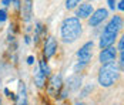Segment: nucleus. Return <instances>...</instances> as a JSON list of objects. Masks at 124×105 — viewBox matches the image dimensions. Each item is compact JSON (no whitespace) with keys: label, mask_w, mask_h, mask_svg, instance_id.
<instances>
[{"label":"nucleus","mask_w":124,"mask_h":105,"mask_svg":"<svg viewBox=\"0 0 124 105\" xmlns=\"http://www.w3.org/2000/svg\"><path fill=\"white\" fill-rule=\"evenodd\" d=\"M118 67L124 71V51H121V54H120V61H118Z\"/></svg>","instance_id":"nucleus-17"},{"label":"nucleus","mask_w":124,"mask_h":105,"mask_svg":"<svg viewBox=\"0 0 124 105\" xmlns=\"http://www.w3.org/2000/svg\"><path fill=\"white\" fill-rule=\"evenodd\" d=\"M117 7H118L120 10H123V12H124V0H121V1L118 3V6H117Z\"/></svg>","instance_id":"nucleus-21"},{"label":"nucleus","mask_w":124,"mask_h":105,"mask_svg":"<svg viewBox=\"0 0 124 105\" xmlns=\"http://www.w3.org/2000/svg\"><path fill=\"white\" fill-rule=\"evenodd\" d=\"M74 105H84V104H83V102H76Z\"/></svg>","instance_id":"nucleus-25"},{"label":"nucleus","mask_w":124,"mask_h":105,"mask_svg":"<svg viewBox=\"0 0 124 105\" xmlns=\"http://www.w3.org/2000/svg\"><path fill=\"white\" fill-rule=\"evenodd\" d=\"M63 105H67V104H63Z\"/></svg>","instance_id":"nucleus-26"},{"label":"nucleus","mask_w":124,"mask_h":105,"mask_svg":"<svg viewBox=\"0 0 124 105\" xmlns=\"http://www.w3.org/2000/svg\"><path fill=\"white\" fill-rule=\"evenodd\" d=\"M41 28H43L41 24H37V26H36V35H34V41H36V43L39 41V37H40V33H41Z\"/></svg>","instance_id":"nucleus-16"},{"label":"nucleus","mask_w":124,"mask_h":105,"mask_svg":"<svg viewBox=\"0 0 124 105\" xmlns=\"http://www.w3.org/2000/svg\"><path fill=\"white\" fill-rule=\"evenodd\" d=\"M107 16H108V13H107L106 9H99V10L93 12V14L90 16L88 24H90L91 27H96V26H99L100 23H103V20L107 19Z\"/></svg>","instance_id":"nucleus-6"},{"label":"nucleus","mask_w":124,"mask_h":105,"mask_svg":"<svg viewBox=\"0 0 124 105\" xmlns=\"http://www.w3.org/2000/svg\"><path fill=\"white\" fill-rule=\"evenodd\" d=\"M80 84H81V78H80L78 75H71V77H69V80H67V90L76 91V90L80 88Z\"/></svg>","instance_id":"nucleus-10"},{"label":"nucleus","mask_w":124,"mask_h":105,"mask_svg":"<svg viewBox=\"0 0 124 105\" xmlns=\"http://www.w3.org/2000/svg\"><path fill=\"white\" fill-rule=\"evenodd\" d=\"M56 50H57V41H56V38L54 37H49L47 41L44 43V51H43L44 58L53 57L54 53H56Z\"/></svg>","instance_id":"nucleus-8"},{"label":"nucleus","mask_w":124,"mask_h":105,"mask_svg":"<svg viewBox=\"0 0 124 105\" xmlns=\"http://www.w3.org/2000/svg\"><path fill=\"white\" fill-rule=\"evenodd\" d=\"M118 50H120V51H124V34L121 35V38H120V41H118Z\"/></svg>","instance_id":"nucleus-18"},{"label":"nucleus","mask_w":124,"mask_h":105,"mask_svg":"<svg viewBox=\"0 0 124 105\" xmlns=\"http://www.w3.org/2000/svg\"><path fill=\"white\" fill-rule=\"evenodd\" d=\"M107 3H108V7L111 9V10H114L117 6H116V0H107Z\"/></svg>","instance_id":"nucleus-20"},{"label":"nucleus","mask_w":124,"mask_h":105,"mask_svg":"<svg viewBox=\"0 0 124 105\" xmlns=\"http://www.w3.org/2000/svg\"><path fill=\"white\" fill-rule=\"evenodd\" d=\"M118 65L113 61V63H107L103 64V67L99 71V84L101 87H111L114 82L118 78Z\"/></svg>","instance_id":"nucleus-3"},{"label":"nucleus","mask_w":124,"mask_h":105,"mask_svg":"<svg viewBox=\"0 0 124 105\" xmlns=\"http://www.w3.org/2000/svg\"><path fill=\"white\" fill-rule=\"evenodd\" d=\"M7 19V13L6 10H0V21H4Z\"/></svg>","instance_id":"nucleus-19"},{"label":"nucleus","mask_w":124,"mask_h":105,"mask_svg":"<svg viewBox=\"0 0 124 105\" xmlns=\"http://www.w3.org/2000/svg\"><path fill=\"white\" fill-rule=\"evenodd\" d=\"M10 1H12V0H3L1 3H3V6H9V4H10Z\"/></svg>","instance_id":"nucleus-23"},{"label":"nucleus","mask_w":124,"mask_h":105,"mask_svg":"<svg viewBox=\"0 0 124 105\" xmlns=\"http://www.w3.org/2000/svg\"><path fill=\"white\" fill-rule=\"evenodd\" d=\"M116 56H117V50L111 46V47H107V48L101 50L99 60L101 64H107V63H113L116 60Z\"/></svg>","instance_id":"nucleus-7"},{"label":"nucleus","mask_w":124,"mask_h":105,"mask_svg":"<svg viewBox=\"0 0 124 105\" xmlns=\"http://www.w3.org/2000/svg\"><path fill=\"white\" fill-rule=\"evenodd\" d=\"M63 88V80H62V75L60 74H56L50 78L49 85H47V92L51 95V97H57L60 91Z\"/></svg>","instance_id":"nucleus-5"},{"label":"nucleus","mask_w":124,"mask_h":105,"mask_svg":"<svg viewBox=\"0 0 124 105\" xmlns=\"http://www.w3.org/2000/svg\"><path fill=\"white\" fill-rule=\"evenodd\" d=\"M93 47H94V44H93V41H88V43H86L84 46L81 47L78 51H77V57H78V64L76 65V70H81L84 65H86L87 63L91 60V56H93Z\"/></svg>","instance_id":"nucleus-4"},{"label":"nucleus","mask_w":124,"mask_h":105,"mask_svg":"<svg viewBox=\"0 0 124 105\" xmlns=\"http://www.w3.org/2000/svg\"><path fill=\"white\" fill-rule=\"evenodd\" d=\"M26 43H27V44L30 43V37H29V35H26Z\"/></svg>","instance_id":"nucleus-24"},{"label":"nucleus","mask_w":124,"mask_h":105,"mask_svg":"<svg viewBox=\"0 0 124 105\" xmlns=\"http://www.w3.org/2000/svg\"><path fill=\"white\" fill-rule=\"evenodd\" d=\"M17 105H26V85H24V82H20V85H19Z\"/></svg>","instance_id":"nucleus-11"},{"label":"nucleus","mask_w":124,"mask_h":105,"mask_svg":"<svg viewBox=\"0 0 124 105\" xmlns=\"http://www.w3.org/2000/svg\"><path fill=\"white\" fill-rule=\"evenodd\" d=\"M39 67H40V71L43 72V75H44V77H47V75H50V67L47 65V63H46L44 60H43V61H40Z\"/></svg>","instance_id":"nucleus-14"},{"label":"nucleus","mask_w":124,"mask_h":105,"mask_svg":"<svg viewBox=\"0 0 124 105\" xmlns=\"http://www.w3.org/2000/svg\"><path fill=\"white\" fill-rule=\"evenodd\" d=\"M76 14H77V19H87V17H90L93 14V6L90 3H83L77 9Z\"/></svg>","instance_id":"nucleus-9"},{"label":"nucleus","mask_w":124,"mask_h":105,"mask_svg":"<svg viewBox=\"0 0 124 105\" xmlns=\"http://www.w3.org/2000/svg\"><path fill=\"white\" fill-rule=\"evenodd\" d=\"M62 38L64 43H73L81 34V23L77 17H69L62 23Z\"/></svg>","instance_id":"nucleus-2"},{"label":"nucleus","mask_w":124,"mask_h":105,"mask_svg":"<svg viewBox=\"0 0 124 105\" xmlns=\"http://www.w3.org/2000/svg\"><path fill=\"white\" fill-rule=\"evenodd\" d=\"M30 16H31V0H24V4H23V19L26 21H29Z\"/></svg>","instance_id":"nucleus-12"},{"label":"nucleus","mask_w":124,"mask_h":105,"mask_svg":"<svg viewBox=\"0 0 124 105\" xmlns=\"http://www.w3.org/2000/svg\"><path fill=\"white\" fill-rule=\"evenodd\" d=\"M34 82H36V85H37L39 88H41L44 84H46V77L43 75V72L39 70L36 72V75H34Z\"/></svg>","instance_id":"nucleus-13"},{"label":"nucleus","mask_w":124,"mask_h":105,"mask_svg":"<svg viewBox=\"0 0 124 105\" xmlns=\"http://www.w3.org/2000/svg\"><path fill=\"white\" fill-rule=\"evenodd\" d=\"M80 1H81V0H66V7H67V9H74Z\"/></svg>","instance_id":"nucleus-15"},{"label":"nucleus","mask_w":124,"mask_h":105,"mask_svg":"<svg viewBox=\"0 0 124 105\" xmlns=\"http://www.w3.org/2000/svg\"><path fill=\"white\" fill-rule=\"evenodd\" d=\"M27 63H29V64H33V63H34V57H33V56H30V57L27 58Z\"/></svg>","instance_id":"nucleus-22"},{"label":"nucleus","mask_w":124,"mask_h":105,"mask_svg":"<svg viewBox=\"0 0 124 105\" xmlns=\"http://www.w3.org/2000/svg\"><path fill=\"white\" fill-rule=\"evenodd\" d=\"M121 26H123V20H121L120 16H114L111 20L108 21V24L106 26L103 34L100 37V47H101L103 50L107 48V47L113 46V43L116 41L117 33H118V30L121 28Z\"/></svg>","instance_id":"nucleus-1"}]
</instances>
